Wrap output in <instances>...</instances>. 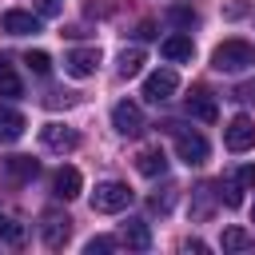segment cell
Masks as SVG:
<instances>
[{
	"label": "cell",
	"instance_id": "7a4b0ae2",
	"mask_svg": "<svg viewBox=\"0 0 255 255\" xmlns=\"http://www.w3.org/2000/svg\"><path fill=\"white\" fill-rule=\"evenodd\" d=\"M163 131H167V135H175V155H179L187 167H199V163H207L211 147H207V139H203L199 131L183 128V124H175V120H167V124H163Z\"/></svg>",
	"mask_w": 255,
	"mask_h": 255
},
{
	"label": "cell",
	"instance_id": "9c48e42d",
	"mask_svg": "<svg viewBox=\"0 0 255 255\" xmlns=\"http://www.w3.org/2000/svg\"><path fill=\"white\" fill-rule=\"evenodd\" d=\"M96 68H100V48H72L64 56V72L76 76V80H88Z\"/></svg>",
	"mask_w": 255,
	"mask_h": 255
},
{
	"label": "cell",
	"instance_id": "4316f807",
	"mask_svg": "<svg viewBox=\"0 0 255 255\" xmlns=\"http://www.w3.org/2000/svg\"><path fill=\"white\" fill-rule=\"evenodd\" d=\"M32 12L40 20H52V16H60V0H32Z\"/></svg>",
	"mask_w": 255,
	"mask_h": 255
},
{
	"label": "cell",
	"instance_id": "cb8c5ba5",
	"mask_svg": "<svg viewBox=\"0 0 255 255\" xmlns=\"http://www.w3.org/2000/svg\"><path fill=\"white\" fill-rule=\"evenodd\" d=\"M167 20H171L175 28H195V24H199V16H195L191 8H167Z\"/></svg>",
	"mask_w": 255,
	"mask_h": 255
},
{
	"label": "cell",
	"instance_id": "ffe728a7",
	"mask_svg": "<svg viewBox=\"0 0 255 255\" xmlns=\"http://www.w3.org/2000/svg\"><path fill=\"white\" fill-rule=\"evenodd\" d=\"M223 251H247V247H255V239L243 231V227H223Z\"/></svg>",
	"mask_w": 255,
	"mask_h": 255
},
{
	"label": "cell",
	"instance_id": "9a60e30c",
	"mask_svg": "<svg viewBox=\"0 0 255 255\" xmlns=\"http://www.w3.org/2000/svg\"><path fill=\"white\" fill-rule=\"evenodd\" d=\"M183 108H187V116H195V120H207V124H211V120L219 116L215 100H211V96H207L203 88H195V92L187 96V104H183Z\"/></svg>",
	"mask_w": 255,
	"mask_h": 255
},
{
	"label": "cell",
	"instance_id": "484cf974",
	"mask_svg": "<svg viewBox=\"0 0 255 255\" xmlns=\"http://www.w3.org/2000/svg\"><path fill=\"white\" fill-rule=\"evenodd\" d=\"M84 251H88V255H108V251H116V239H112V235H96V239L84 243Z\"/></svg>",
	"mask_w": 255,
	"mask_h": 255
},
{
	"label": "cell",
	"instance_id": "603a6c76",
	"mask_svg": "<svg viewBox=\"0 0 255 255\" xmlns=\"http://www.w3.org/2000/svg\"><path fill=\"white\" fill-rule=\"evenodd\" d=\"M175 191H179V187H171V183H167L163 191H155V195L147 199V207H151V211H159V215H167V211H171V203H175Z\"/></svg>",
	"mask_w": 255,
	"mask_h": 255
},
{
	"label": "cell",
	"instance_id": "52a82bcc",
	"mask_svg": "<svg viewBox=\"0 0 255 255\" xmlns=\"http://www.w3.org/2000/svg\"><path fill=\"white\" fill-rule=\"evenodd\" d=\"M40 143L48 151H76L80 147V131L68 128V124H44L40 128Z\"/></svg>",
	"mask_w": 255,
	"mask_h": 255
},
{
	"label": "cell",
	"instance_id": "277c9868",
	"mask_svg": "<svg viewBox=\"0 0 255 255\" xmlns=\"http://www.w3.org/2000/svg\"><path fill=\"white\" fill-rule=\"evenodd\" d=\"M40 235H44V243L56 251V247H64V243H68V235H72V219H68L64 211H56V207H52V211H44V215H40Z\"/></svg>",
	"mask_w": 255,
	"mask_h": 255
},
{
	"label": "cell",
	"instance_id": "d4e9b609",
	"mask_svg": "<svg viewBox=\"0 0 255 255\" xmlns=\"http://www.w3.org/2000/svg\"><path fill=\"white\" fill-rule=\"evenodd\" d=\"M24 64H28L36 76H48V72H52V56H48V52H28Z\"/></svg>",
	"mask_w": 255,
	"mask_h": 255
},
{
	"label": "cell",
	"instance_id": "6da1fadb",
	"mask_svg": "<svg viewBox=\"0 0 255 255\" xmlns=\"http://www.w3.org/2000/svg\"><path fill=\"white\" fill-rule=\"evenodd\" d=\"M251 64H255V44L243 40V36H231V40H223L211 52V68L215 72H227V76H235V72H243Z\"/></svg>",
	"mask_w": 255,
	"mask_h": 255
},
{
	"label": "cell",
	"instance_id": "e0dca14e",
	"mask_svg": "<svg viewBox=\"0 0 255 255\" xmlns=\"http://www.w3.org/2000/svg\"><path fill=\"white\" fill-rule=\"evenodd\" d=\"M124 243H128L131 251H147V247H151L147 223H143V219H128V223H124Z\"/></svg>",
	"mask_w": 255,
	"mask_h": 255
},
{
	"label": "cell",
	"instance_id": "7402d4cb",
	"mask_svg": "<svg viewBox=\"0 0 255 255\" xmlns=\"http://www.w3.org/2000/svg\"><path fill=\"white\" fill-rule=\"evenodd\" d=\"M215 195H219L227 207H239V203H243V195H239V179H219V183H215Z\"/></svg>",
	"mask_w": 255,
	"mask_h": 255
},
{
	"label": "cell",
	"instance_id": "4dcf8cb0",
	"mask_svg": "<svg viewBox=\"0 0 255 255\" xmlns=\"http://www.w3.org/2000/svg\"><path fill=\"white\" fill-rule=\"evenodd\" d=\"M251 215H255V207H251Z\"/></svg>",
	"mask_w": 255,
	"mask_h": 255
},
{
	"label": "cell",
	"instance_id": "ac0fdd59",
	"mask_svg": "<svg viewBox=\"0 0 255 255\" xmlns=\"http://www.w3.org/2000/svg\"><path fill=\"white\" fill-rule=\"evenodd\" d=\"M143 64H147L143 48H124V52H120V76H124V80L139 76V72H143Z\"/></svg>",
	"mask_w": 255,
	"mask_h": 255
},
{
	"label": "cell",
	"instance_id": "f1b7e54d",
	"mask_svg": "<svg viewBox=\"0 0 255 255\" xmlns=\"http://www.w3.org/2000/svg\"><path fill=\"white\" fill-rule=\"evenodd\" d=\"M135 36H139V40H151V36H155V24H151V20H143V24H139V32H135Z\"/></svg>",
	"mask_w": 255,
	"mask_h": 255
},
{
	"label": "cell",
	"instance_id": "8fae6325",
	"mask_svg": "<svg viewBox=\"0 0 255 255\" xmlns=\"http://www.w3.org/2000/svg\"><path fill=\"white\" fill-rule=\"evenodd\" d=\"M0 28L8 36H36L40 32V16L36 12H24V8H12V12L0 16Z\"/></svg>",
	"mask_w": 255,
	"mask_h": 255
},
{
	"label": "cell",
	"instance_id": "ba28073f",
	"mask_svg": "<svg viewBox=\"0 0 255 255\" xmlns=\"http://www.w3.org/2000/svg\"><path fill=\"white\" fill-rule=\"evenodd\" d=\"M36 175H40V159H32V155L0 159V179H8V183H32Z\"/></svg>",
	"mask_w": 255,
	"mask_h": 255
},
{
	"label": "cell",
	"instance_id": "30bf717a",
	"mask_svg": "<svg viewBox=\"0 0 255 255\" xmlns=\"http://www.w3.org/2000/svg\"><path fill=\"white\" fill-rule=\"evenodd\" d=\"M112 124H116L120 135H139V131H143V112H139V104L120 100V104L112 108Z\"/></svg>",
	"mask_w": 255,
	"mask_h": 255
},
{
	"label": "cell",
	"instance_id": "7c38bea8",
	"mask_svg": "<svg viewBox=\"0 0 255 255\" xmlns=\"http://www.w3.org/2000/svg\"><path fill=\"white\" fill-rule=\"evenodd\" d=\"M52 191H56V199H76V195L84 191V175H80L76 167H60V171L52 175Z\"/></svg>",
	"mask_w": 255,
	"mask_h": 255
},
{
	"label": "cell",
	"instance_id": "2e32d148",
	"mask_svg": "<svg viewBox=\"0 0 255 255\" xmlns=\"http://www.w3.org/2000/svg\"><path fill=\"white\" fill-rule=\"evenodd\" d=\"M159 52H163L167 60H191V56H195V44H191V36L175 32V36H167V40L159 44Z\"/></svg>",
	"mask_w": 255,
	"mask_h": 255
},
{
	"label": "cell",
	"instance_id": "44dd1931",
	"mask_svg": "<svg viewBox=\"0 0 255 255\" xmlns=\"http://www.w3.org/2000/svg\"><path fill=\"white\" fill-rule=\"evenodd\" d=\"M0 243H8V247H20L24 243V227L16 219H8V215H0Z\"/></svg>",
	"mask_w": 255,
	"mask_h": 255
},
{
	"label": "cell",
	"instance_id": "83f0119b",
	"mask_svg": "<svg viewBox=\"0 0 255 255\" xmlns=\"http://www.w3.org/2000/svg\"><path fill=\"white\" fill-rule=\"evenodd\" d=\"M239 187H255V163H247V167H239Z\"/></svg>",
	"mask_w": 255,
	"mask_h": 255
},
{
	"label": "cell",
	"instance_id": "5bb4252c",
	"mask_svg": "<svg viewBox=\"0 0 255 255\" xmlns=\"http://www.w3.org/2000/svg\"><path fill=\"white\" fill-rule=\"evenodd\" d=\"M135 171H139V175H147V179H155V175H163V171H167V155H163L159 147H143V151L135 155Z\"/></svg>",
	"mask_w": 255,
	"mask_h": 255
},
{
	"label": "cell",
	"instance_id": "5b68a950",
	"mask_svg": "<svg viewBox=\"0 0 255 255\" xmlns=\"http://www.w3.org/2000/svg\"><path fill=\"white\" fill-rule=\"evenodd\" d=\"M223 143H227V151H251L255 147V120L251 116H235L223 128Z\"/></svg>",
	"mask_w": 255,
	"mask_h": 255
},
{
	"label": "cell",
	"instance_id": "4fadbf2b",
	"mask_svg": "<svg viewBox=\"0 0 255 255\" xmlns=\"http://www.w3.org/2000/svg\"><path fill=\"white\" fill-rule=\"evenodd\" d=\"M24 128H28V120L12 104H0V143H16L24 135Z\"/></svg>",
	"mask_w": 255,
	"mask_h": 255
},
{
	"label": "cell",
	"instance_id": "d6986e66",
	"mask_svg": "<svg viewBox=\"0 0 255 255\" xmlns=\"http://www.w3.org/2000/svg\"><path fill=\"white\" fill-rule=\"evenodd\" d=\"M24 88H20V76L12 72V64H8V56H0V96L4 100H16Z\"/></svg>",
	"mask_w": 255,
	"mask_h": 255
},
{
	"label": "cell",
	"instance_id": "3957f363",
	"mask_svg": "<svg viewBox=\"0 0 255 255\" xmlns=\"http://www.w3.org/2000/svg\"><path fill=\"white\" fill-rule=\"evenodd\" d=\"M124 207H131V187H128V183H120V179L96 183V191H92V211L116 215V211H124Z\"/></svg>",
	"mask_w": 255,
	"mask_h": 255
},
{
	"label": "cell",
	"instance_id": "f546056e",
	"mask_svg": "<svg viewBox=\"0 0 255 255\" xmlns=\"http://www.w3.org/2000/svg\"><path fill=\"white\" fill-rule=\"evenodd\" d=\"M247 96H251V100H255V88H251V92H247Z\"/></svg>",
	"mask_w": 255,
	"mask_h": 255
},
{
	"label": "cell",
	"instance_id": "8992f818",
	"mask_svg": "<svg viewBox=\"0 0 255 255\" xmlns=\"http://www.w3.org/2000/svg\"><path fill=\"white\" fill-rule=\"evenodd\" d=\"M175 88H179V76H175L171 68H159V72H151V76L143 80V100L163 104V100H171V96H175Z\"/></svg>",
	"mask_w": 255,
	"mask_h": 255
}]
</instances>
